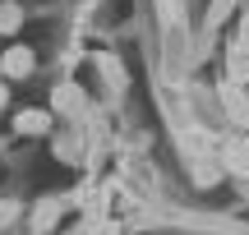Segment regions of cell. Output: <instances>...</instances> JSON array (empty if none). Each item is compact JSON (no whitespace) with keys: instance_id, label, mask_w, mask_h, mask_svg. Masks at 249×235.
<instances>
[{"instance_id":"1","label":"cell","mask_w":249,"mask_h":235,"mask_svg":"<svg viewBox=\"0 0 249 235\" xmlns=\"http://www.w3.org/2000/svg\"><path fill=\"white\" fill-rule=\"evenodd\" d=\"M33 65H37V55L28 51V46H9V51L0 55V74H5V79H28Z\"/></svg>"},{"instance_id":"2","label":"cell","mask_w":249,"mask_h":235,"mask_svg":"<svg viewBox=\"0 0 249 235\" xmlns=\"http://www.w3.org/2000/svg\"><path fill=\"white\" fill-rule=\"evenodd\" d=\"M14 129L18 134H46V129H51V116H46V111H23V116L14 120Z\"/></svg>"},{"instance_id":"3","label":"cell","mask_w":249,"mask_h":235,"mask_svg":"<svg viewBox=\"0 0 249 235\" xmlns=\"http://www.w3.org/2000/svg\"><path fill=\"white\" fill-rule=\"evenodd\" d=\"M23 28V9L14 0H0V33H18Z\"/></svg>"},{"instance_id":"4","label":"cell","mask_w":249,"mask_h":235,"mask_svg":"<svg viewBox=\"0 0 249 235\" xmlns=\"http://www.w3.org/2000/svg\"><path fill=\"white\" fill-rule=\"evenodd\" d=\"M5 106H9V88L0 83V111H5Z\"/></svg>"}]
</instances>
